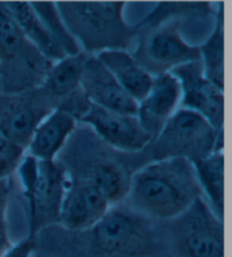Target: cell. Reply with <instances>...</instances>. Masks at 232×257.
Returning a JSON list of instances; mask_svg holds the SVG:
<instances>
[{
    "label": "cell",
    "instance_id": "23",
    "mask_svg": "<svg viewBox=\"0 0 232 257\" xmlns=\"http://www.w3.org/2000/svg\"><path fill=\"white\" fill-rule=\"evenodd\" d=\"M24 157V148L0 134V181L14 174Z\"/></svg>",
    "mask_w": 232,
    "mask_h": 257
},
{
    "label": "cell",
    "instance_id": "10",
    "mask_svg": "<svg viewBox=\"0 0 232 257\" xmlns=\"http://www.w3.org/2000/svg\"><path fill=\"white\" fill-rule=\"evenodd\" d=\"M110 207L108 199L95 186L69 176L57 225L67 231H83L99 222Z\"/></svg>",
    "mask_w": 232,
    "mask_h": 257
},
{
    "label": "cell",
    "instance_id": "20",
    "mask_svg": "<svg viewBox=\"0 0 232 257\" xmlns=\"http://www.w3.org/2000/svg\"><path fill=\"white\" fill-rule=\"evenodd\" d=\"M203 196L221 219H224V156L223 150L193 162Z\"/></svg>",
    "mask_w": 232,
    "mask_h": 257
},
{
    "label": "cell",
    "instance_id": "12",
    "mask_svg": "<svg viewBox=\"0 0 232 257\" xmlns=\"http://www.w3.org/2000/svg\"><path fill=\"white\" fill-rule=\"evenodd\" d=\"M65 167L70 177L84 179L95 186L111 206L126 199L133 174L120 163L93 154L92 157H81Z\"/></svg>",
    "mask_w": 232,
    "mask_h": 257
},
{
    "label": "cell",
    "instance_id": "13",
    "mask_svg": "<svg viewBox=\"0 0 232 257\" xmlns=\"http://www.w3.org/2000/svg\"><path fill=\"white\" fill-rule=\"evenodd\" d=\"M181 90L178 79L171 73L153 76L150 91L138 102L136 117L152 141L180 108Z\"/></svg>",
    "mask_w": 232,
    "mask_h": 257
},
{
    "label": "cell",
    "instance_id": "16",
    "mask_svg": "<svg viewBox=\"0 0 232 257\" xmlns=\"http://www.w3.org/2000/svg\"><path fill=\"white\" fill-rule=\"evenodd\" d=\"M77 119L69 111L57 107L35 127L26 150L28 156L39 161H55L73 134Z\"/></svg>",
    "mask_w": 232,
    "mask_h": 257
},
{
    "label": "cell",
    "instance_id": "22",
    "mask_svg": "<svg viewBox=\"0 0 232 257\" xmlns=\"http://www.w3.org/2000/svg\"><path fill=\"white\" fill-rule=\"evenodd\" d=\"M39 19L46 28L56 46L64 52L66 57L75 56L82 52V48L67 28L57 4L53 2H30Z\"/></svg>",
    "mask_w": 232,
    "mask_h": 257
},
{
    "label": "cell",
    "instance_id": "21",
    "mask_svg": "<svg viewBox=\"0 0 232 257\" xmlns=\"http://www.w3.org/2000/svg\"><path fill=\"white\" fill-rule=\"evenodd\" d=\"M200 63L208 81L224 87V4L218 3L215 24L206 41L199 46Z\"/></svg>",
    "mask_w": 232,
    "mask_h": 257
},
{
    "label": "cell",
    "instance_id": "7",
    "mask_svg": "<svg viewBox=\"0 0 232 257\" xmlns=\"http://www.w3.org/2000/svg\"><path fill=\"white\" fill-rule=\"evenodd\" d=\"M145 31L149 33L137 35L140 42L133 56L152 75L170 73L181 65L200 60L199 46L185 41L179 25L161 24Z\"/></svg>",
    "mask_w": 232,
    "mask_h": 257
},
{
    "label": "cell",
    "instance_id": "9",
    "mask_svg": "<svg viewBox=\"0 0 232 257\" xmlns=\"http://www.w3.org/2000/svg\"><path fill=\"white\" fill-rule=\"evenodd\" d=\"M94 131L100 139L118 151L126 153H137L146 150L152 139L143 130L136 114H125L111 111L92 104L78 118Z\"/></svg>",
    "mask_w": 232,
    "mask_h": 257
},
{
    "label": "cell",
    "instance_id": "19",
    "mask_svg": "<svg viewBox=\"0 0 232 257\" xmlns=\"http://www.w3.org/2000/svg\"><path fill=\"white\" fill-rule=\"evenodd\" d=\"M86 58L87 54L82 51L53 63L41 82L42 91L52 99L74 96L75 93L81 92V77Z\"/></svg>",
    "mask_w": 232,
    "mask_h": 257
},
{
    "label": "cell",
    "instance_id": "4",
    "mask_svg": "<svg viewBox=\"0 0 232 257\" xmlns=\"http://www.w3.org/2000/svg\"><path fill=\"white\" fill-rule=\"evenodd\" d=\"M16 171L28 212V237L35 239L42 230L58 224L69 175L61 161H39L28 154Z\"/></svg>",
    "mask_w": 232,
    "mask_h": 257
},
{
    "label": "cell",
    "instance_id": "25",
    "mask_svg": "<svg viewBox=\"0 0 232 257\" xmlns=\"http://www.w3.org/2000/svg\"><path fill=\"white\" fill-rule=\"evenodd\" d=\"M37 252V240L26 237L22 240L13 243L3 257H33Z\"/></svg>",
    "mask_w": 232,
    "mask_h": 257
},
{
    "label": "cell",
    "instance_id": "1",
    "mask_svg": "<svg viewBox=\"0 0 232 257\" xmlns=\"http://www.w3.org/2000/svg\"><path fill=\"white\" fill-rule=\"evenodd\" d=\"M35 240L38 254L47 257H170L162 222L124 203L111 206L90 229L73 232L52 225Z\"/></svg>",
    "mask_w": 232,
    "mask_h": 257
},
{
    "label": "cell",
    "instance_id": "8",
    "mask_svg": "<svg viewBox=\"0 0 232 257\" xmlns=\"http://www.w3.org/2000/svg\"><path fill=\"white\" fill-rule=\"evenodd\" d=\"M179 82L181 90L180 108L200 114L218 132L224 122L223 90L205 76L200 60L193 61L170 72Z\"/></svg>",
    "mask_w": 232,
    "mask_h": 257
},
{
    "label": "cell",
    "instance_id": "14",
    "mask_svg": "<svg viewBox=\"0 0 232 257\" xmlns=\"http://www.w3.org/2000/svg\"><path fill=\"white\" fill-rule=\"evenodd\" d=\"M81 91L92 104L111 111L136 114L137 102L127 94L94 55H87L81 77Z\"/></svg>",
    "mask_w": 232,
    "mask_h": 257
},
{
    "label": "cell",
    "instance_id": "6",
    "mask_svg": "<svg viewBox=\"0 0 232 257\" xmlns=\"http://www.w3.org/2000/svg\"><path fill=\"white\" fill-rule=\"evenodd\" d=\"M146 149L151 161L171 158L195 162L223 150V132L191 110L179 108Z\"/></svg>",
    "mask_w": 232,
    "mask_h": 257
},
{
    "label": "cell",
    "instance_id": "17",
    "mask_svg": "<svg viewBox=\"0 0 232 257\" xmlns=\"http://www.w3.org/2000/svg\"><path fill=\"white\" fill-rule=\"evenodd\" d=\"M127 94L137 103L150 91L153 76L127 50H105L94 55Z\"/></svg>",
    "mask_w": 232,
    "mask_h": 257
},
{
    "label": "cell",
    "instance_id": "5",
    "mask_svg": "<svg viewBox=\"0 0 232 257\" xmlns=\"http://www.w3.org/2000/svg\"><path fill=\"white\" fill-rule=\"evenodd\" d=\"M162 224L170 257H224L223 219L204 197Z\"/></svg>",
    "mask_w": 232,
    "mask_h": 257
},
{
    "label": "cell",
    "instance_id": "18",
    "mask_svg": "<svg viewBox=\"0 0 232 257\" xmlns=\"http://www.w3.org/2000/svg\"><path fill=\"white\" fill-rule=\"evenodd\" d=\"M2 5L19 25L25 39L44 58L50 63L65 58L64 52L52 41L30 2H2Z\"/></svg>",
    "mask_w": 232,
    "mask_h": 257
},
{
    "label": "cell",
    "instance_id": "11",
    "mask_svg": "<svg viewBox=\"0 0 232 257\" xmlns=\"http://www.w3.org/2000/svg\"><path fill=\"white\" fill-rule=\"evenodd\" d=\"M0 64L11 65V70L17 69V75L24 74L26 83L29 75L43 77L50 68V61L25 39L19 25L0 3Z\"/></svg>",
    "mask_w": 232,
    "mask_h": 257
},
{
    "label": "cell",
    "instance_id": "15",
    "mask_svg": "<svg viewBox=\"0 0 232 257\" xmlns=\"http://www.w3.org/2000/svg\"><path fill=\"white\" fill-rule=\"evenodd\" d=\"M48 100L55 99L44 92L41 99L37 96L33 99L17 97L3 104L4 108L0 111V134L26 149L35 127L53 110L50 108L52 101L48 102Z\"/></svg>",
    "mask_w": 232,
    "mask_h": 257
},
{
    "label": "cell",
    "instance_id": "3",
    "mask_svg": "<svg viewBox=\"0 0 232 257\" xmlns=\"http://www.w3.org/2000/svg\"><path fill=\"white\" fill-rule=\"evenodd\" d=\"M58 11L87 55L127 50L138 31L124 17L125 2H59Z\"/></svg>",
    "mask_w": 232,
    "mask_h": 257
},
{
    "label": "cell",
    "instance_id": "26",
    "mask_svg": "<svg viewBox=\"0 0 232 257\" xmlns=\"http://www.w3.org/2000/svg\"><path fill=\"white\" fill-rule=\"evenodd\" d=\"M35 257H47V256H42V255H40V254H38V252H35V255H34Z\"/></svg>",
    "mask_w": 232,
    "mask_h": 257
},
{
    "label": "cell",
    "instance_id": "2",
    "mask_svg": "<svg viewBox=\"0 0 232 257\" xmlns=\"http://www.w3.org/2000/svg\"><path fill=\"white\" fill-rule=\"evenodd\" d=\"M204 197L193 162L182 158L151 161L134 172L124 204L145 218L167 222Z\"/></svg>",
    "mask_w": 232,
    "mask_h": 257
},
{
    "label": "cell",
    "instance_id": "24",
    "mask_svg": "<svg viewBox=\"0 0 232 257\" xmlns=\"http://www.w3.org/2000/svg\"><path fill=\"white\" fill-rule=\"evenodd\" d=\"M10 184L7 180L0 181V257L10 249L13 245L10 233H8L7 222V207L8 199H10Z\"/></svg>",
    "mask_w": 232,
    "mask_h": 257
}]
</instances>
